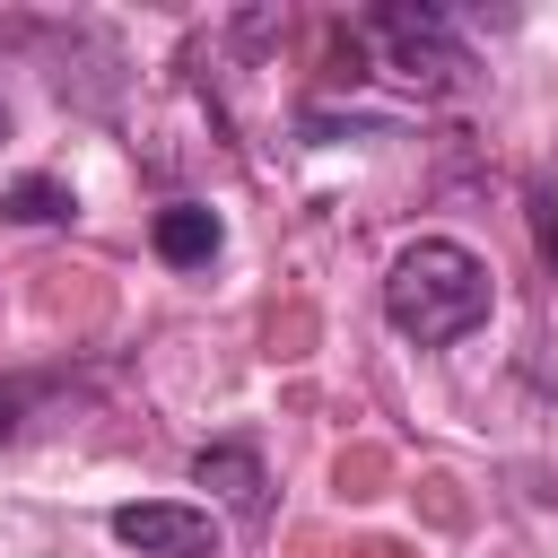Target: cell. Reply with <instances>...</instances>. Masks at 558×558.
Wrapping results in <instances>:
<instances>
[{
  "label": "cell",
  "mask_w": 558,
  "mask_h": 558,
  "mask_svg": "<svg viewBox=\"0 0 558 558\" xmlns=\"http://www.w3.org/2000/svg\"><path fill=\"white\" fill-rule=\"evenodd\" d=\"M488 305H497V279H488V262H480L471 244H453V235H418V244H401L392 270H384V314H392V331L418 340V349H453L462 331L488 323Z\"/></svg>",
  "instance_id": "6da1fadb"
},
{
  "label": "cell",
  "mask_w": 558,
  "mask_h": 558,
  "mask_svg": "<svg viewBox=\"0 0 558 558\" xmlns=\"http://www.w3.org/2000/svg\"><path fill=\"white\" fill-rule=\"evenodd\" d=\"M366 35H375V44L392 52V70L418 78V87H453V78L471 70V44H462V26H453L445 9H410V0H392V9L366 17Z\"/></svg>",
  "instance_id": "7a4b0ae2"
},
{
  "label": "cell",
  "mask_w": 558,
  "mask_h": 558,
  "mask_svg": "<svg viewBox=\"0 0 558 558\" xmlns=\"http://www.w3.org/2000/svg\"><path fill=\"white\" fill-rule=\"evenodd\" d=\"M113 541L140 549V558H209L218 549V523L201 506H113Z\"/></svg>",
  "instance_id": "3957f363"
},
{
  "label": "cell",
  "mask_w": 558,
  "mask_h": 558,
  "mask_svg": "<svg viewBox=\"0 0 558 558\" xmlns=\"http://www.w3.org/2000/svg\"><path fill=\"white\" fill-rule=\"evenodd\" d=\"M192 480L218 488L235 514H262V506H270V488H262V453H253V445H201V453H192Z\"/></svg>",
  "instance_id": "277c9868"
},
{
  "label": "cell",
  "mask_w": 558,
  "mask_h": 558,
  "mask_svg": "<svg viewBox=\"0 0 558 558\" xmlns=\"http://www.w3.org/2000/svg\"><path fill=\"white\" fill-rule=\"evenodd\" d=\"M148 244H157V262H174V270H201V262L218 253V218H209L201 201H174V209H157Z\"/></svg>",
  "instance_id": "5b68a950"
},
{
  "label": "cell",
  "mask_w": 558,
  "mask_h": 558,
  "mask_svg": "<svg viewBox=\"0 0 558 558\" xmlns=\"http://www.w3.org/2000/svg\"><path fill=\"white\" fill-rule=\"evenodd\" d=\"M78 201H70V183L61 174H26V183H9L0 192V218H17V227H61Z\"/></svg>",
  "instance_id": "8992f818"
},
{
  "label": "cell",
  "mask_w": 558,
  "mask_h": 558,
  "mask_svg": "<svg viewBox=\"0 0 558 558\" xmlns=\"http://www.w3.org/2000/svg\"><path fill=\"white\" fill-rule=\"evenodd\" d=\"M532 235H541V253H549V270H558V201H549V192H532Z\"/></svg>",
  "instance_id": "52a82bcc"
},
{
  "label": "cell",
  "mask_w": 558,
  "mask_h": 558,
  "mask_svg": "<svg viewBox=\"0 0 558 558\" xmlns=\"http://www.w3.org/2000/svg\"><path fill=\"white\" fill-rule=\"evenodd\" d=\"M17 418H26V392H17V384H0V436H17Z\"/></svg>",
  "instance_id": "ba28073f"
},
{
  "label": "cell",
  "mask_w": 558,
  "mask_h": 558,
  "mask_svg": "<svg viewBox=\"0 0 558 558\" xmlns=\"http://www.w3.org/2000/svg\"><path fill=\"white\" fill-rule=\"evenodd\" d=\"M0 140H9V96H0Z\"/></svg>",
  "instance_id": "9c48e42d"
}]
</instances>
